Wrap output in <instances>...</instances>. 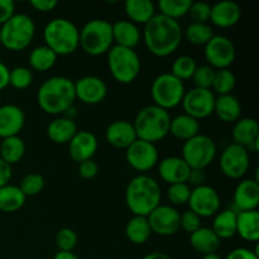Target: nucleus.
Listing matches in <instances>:
<instances>
[{"instance_id": "603ef678", "label": "nucleus", "mask_w": 259, "mask_h": 259, "mask_svg": "<svg viewBox=\"0 0 259 259\" xmlns=\"http://www.w3.org/2000/svg\"><path fill=\"white\" fill-rule=\"evenodd\" d=\"M225 259H259L258 250H250L248 248H237L232 250Z\"/></svg>"}, {"instance_id": "b1692460", "label": "nucleus", "mask_w": 259, "mask_h": 259, "mask_svg": "<svg viewBox=\"0 0 259 259\" xmlns=\"http://www.w3.org/2000/svg\"><path fill=\"white\" fill-rule=\"evenodd\" d=\"M113 39L115 46L134 50L141 43L142 33L138 25L129 20H119L113 24Z\"/></svg>"}, {"instance_id": "1a4fd4ad", "label": "nucleus", "mask_w": 259, "mask_h": 259, "mask_svg": "<svg viewBox=\"0 0 259 259\" xmlns=\"http://www.w3.org/2000/svg\"><path fill=\"white\" fill-rule=\"evenodd\" d=\"M186 90H185L184 82L175 77L172 73H161L154 78L151 86L153 105L167 111L181 105Z\"/></svg>"}, {"instance_id": "2f4dec72", "label": "nucleus", "mask_w": 259, "mask_h": 259, "mask_svg": "<svg viewBox=\"0 0 259 259\" xmlns=\"http://www.w3.org/2000/svg\"><path fill=\"white\" fill-rule=\"evenodd\" d=\"M212 232L222 239H230L237 234V212L234 210H223L214 217Z\"/></svg>"}, {"instance_id": "7ed1b4c3", "label": "nucleus", "mask_w": 259, "mask_h": 259, "mask_svg": "<svg viewBox=\"0 0 259 259\" xmlns=\"http://www.w3.org/2000/svg\"><path fill=\"white\" fill-rule=\"evenodd\" d=\"M161 187L147 175H138L126 186L125 202L134 217H148L161 205Z\"/></svg>"}, {"instance_id": "f8f14e48", "label": "nucleus", "mask_w": 259, "mask_h": 259, "mask_svg": "<svg viewBox=\"0 0 259 259\" xmlns=\"http://www.w3.org/2000/svg\"><path fill=\"white\" fill-rule=\"evenodd\" d=\"M219 164L224 176L232 180H239L249 169L250 156L247 149L232 143L220 154Z\"/></svg>"}, {"instance_id": "f257e3e1", "label": "nucleus", "mask_w": 259, "mask_h": 259, "mask_svg": "<svg viewBox=\"0 0 259 259\" xmlns=\"http://www.w3.org/2000/svg\"><path fill=\"white\" fill-rule=\"evenodd\" d=\"M182 28L179 20L156 14L144 24L142 38L149 52L156 57H167L177 51L182 42Z\"/></svg>"}, {"instance_id": "f3484780", "label": "nucleus", "mask_w": 259, "mask_h": 259, "mask_svg": "<svg viewBox=\"0 0 259 259\" xmlns=\"http://www.w3.org/2000/svg\"><path fill=\"white\" fill-rule=\"evenodd\" d=\"M76 99L88 105H96L108 95V86L98 76H83L75 82Z\"/></svg>"}, {"instance_id": "dca6fc26", "label": "nucleus", "mask_w": 259, "mask_h": 259, "mask_svg": "<svg viewBox=\"0 0 259 259\" xmlns=\"http://www.w3.org/2000/svg\"><path fill=\"white\" fill-rule=\"evenodd\" d=\"M152 233L169 237L180 230V212L174 206L159 205L147 217Z\"/></svg>"}, {"instance_id": "f03ea898", "label": "nucleus", "mask_w": 259, "mask_h": 259, "mask_svg": "<svg viewBox=\"0 0 259 259\" xmlns=\"http://www.w3.org/2000/svg\"><path fill=\"white\" fill-rule=\"evenodd\" d=\"M76 100L75 82L63 76L46 80L37 91L39 108L50 115L63 114Z\"/></svg>"}, {"instance_id": "412c9836", "label": "nucleus", "mask_w": 259, "mask_h": 259, "mask_svg": "<svg viewBox=\"0 0 259 259\" xmlns=\"http://www.w3.org/2000/svg\"><path fill=\"white\" fill-rule=\"evenodd\" d=\"M190 169L186 162L176 156L166 157L158 164L159 177L168 185L187 184Z\"/></svg>"}, {"instance_id": "8fccbe9b", "label": "nucleus", "mask_w": 259, "mask_h": 259, "mask_svg": "<svg viewBox=\"0 0 259 259\" xmlns=\"http://www.w3.org/2000/svg\"><path fill=\"white\" fill-rule=\"evenodd\" d=\"M15 14V4L12 0H0V24H4Z\"/></svg>"}, {"instance_id": "423d86ee", "label": "nucleus", "mask_w": 259, "mask_h": 259, "mask_svg": "<svg viewBox=\"0 0 259 259\" xmlns=\"http://www.w3.org/2000/svg\"><path fill=\"white\" fill-rule=\"evenodd\" d=\"M78 42L88 55H105L113 47V24L104 19L90 20L78 30Z\"/></svg>"}, {"instance_id": "ea45409f", "label": "nucleus", "mask_w": 259, "mask_h": 259, "mask_svg": "<svg viewBox=\"0 0 259 259\" xmlns=\"http://www.w3.org/2000/svg\"><path fill=\"white\" fill-rule=\"evenodd\" d=\"M196 68L197 65L194 58L190 57V56H180L172 63L171 73L184 82L189 78H192Z\"/></svg>"}, {"instance_id": "58836bf2", "label": "nucleus", "mask_w": 259, "mask_h": 259, "mask_svg": "<svg viewBox=\"0 0 259 259\" xmlns=\"http://www.w3.org/2000/svg\"><path fill=\"white\" fill-rule=\"evenodd\" d=\"M235 85H237V78L229 68L215 70L214 82H212L211 89L218 95H229L235 89Z\"/></svg>"}, {"instance_id": "a18cd8bd", "label": "nucleus", "mask_w": 259, "mask_h": 259, "mask_svg": "<svg viewBox=\"0 0 259 259\" xmlns=\"http://www.w3.org/2000/svg\"><path fill=\"white\" fill-rule=\"evenodd\" d=\"M214 76L215 70L210 67V66H197V68L194 72V76H192L195 88L211 90L212 82H214Z\"/></svg>"}, {"instance_id": "49530a36", "label": "nucleus", "mask_w": 259, "mask_h": 259, "mask_svg": "<svg viewBox=\"0 0 259 259\" xmlns=\"http://www.w3.org/2000/svg\"><path fill=\"white\" fill-rule=\"evenodd\" d=\"M211 5L205 2H192L189 9V15L192 23H207L210 20Z\"/></svg>"}, {"instance_id": "f704fd0d", "label": "nucleus", "mask_w": 259, "mask_h": 259, "mask_svg": "<svg viewBox=\"0 0 259 259\" xmlns=\"http://www.w3.org/2000/svg\"><path fill=\"white\" fill-rule=\"evenodd\" d=\"M25 143L19 136L3 139L0 144V158L9 166L18 163L24 157Z\"/></svg>"}, {"instance_id": "393cba45", "label": "nucleus", "mask_w": 259, "mask_h": 259, "mask_svg": "<svg viewBox=\"0 0 259 259\" xmlns=\"http://www.w3.org/2000/svg\"><path fill=\"white\" fill-rule=\"evenodd\" d=\"M233 143L248 148L252 143L259 139V126L255 119L243 118L235 121L232 132Z\"/></svg>"}, {"instance_id": "9b49d317", "label": "nucleus", "mask_w": 259, "mask_h": 259, "mask_svg": "<svg viewBox=\"0 0 259 259\" xmlns=\"http://www.w3.org/2000/svg\"><path fill=\"white\" fill-rule=\"evenodd\" d=\"M205 60L214 70H224L233 65L237 56L235 46L225 35H214L204 46Z\"/></svg>"}, {"instance_id": "bf43d9fd", "label": "nucleus", "mask_w": 259, "mask_h": 259, "mask_svg": "<svg viewBox=\"0 0 259 259\" xmlns=\"http://www.w3.org/2000/svg\"><path fill=\"white\" fill-rule=\"evenodd\" d=\"M201 259H223L220 257L219 254H217V253H211V254H205L202 255Z\"/></svg>"}, {"instance_id": "7c9ffc66", "label": "nucleus", "mask_w": 259, "mask_h": 259, "mask_svg": "<svg viewBox=\"0 0 259 259\" xmlns=\"http://www.w3.org/2000/svg\"><path fill=\"white\" fill-rule=\"evenodd\" d=\"M222 240L217 237L211 228H200L196 232L190 234V244L196 252L202 255L217 253Z\"/></svg>"}, {"instance_id": "a878e982", "label": "nucleus", "mask_w": 259, "mask_h": 259, "mask_svg": "<svg viewBox=\"0 0 259 259\" xmlns=\"http://www.w3.org/2000/svg\"><path fill=\"white\" fill-rule=\"evenodd\" d=\"M77 132L75 120L65 116L53 119L47 126L48 138L56 144H68Z\"/></svg>"}, {"instance_id": "052dcab7", "label": "nucleus", "mask_w": 259, "mask_h": 259, "mask_svg": "<svg viewBox=\"0 0 259 259\" xmlns=\"http://www.w3.org/2000/svg\"><path fill=\"white\" fill-rule=\"evenodd\" d=\"M0 45H2V35H0Z\"/></svg>"}, {"instance_id": "e433bc0d", "label": "nucleus", "mask_w": 259, "mask_h": 259, "mask_svg": "<svg viewBox=\"0 0 259 259\" xmlns=\"http://www.w3.org/2000/svg\"><path fill=\"white\" fill-rule=\"evenodd\" d=\"M191 0H159L158 9L159 14L177 20L179 18L189 14V9L191 7Z\"/></svg>"}, {"instance_id": "c9c22d12", "label": "nucleus", "mask_w": 259, "mask_h": 259, "mask_svg": "<svg viewBox=\"0 0 259 259\" xmlns=\"http://www.w3.org/2000/svg\"><path fill=\"white\" fill-rule=\"evenodd\" d=\"M57 61V56L47 46L35 47L29 55V65L33 70L38 72H45L51 70Z\"/></svg>"}, {"instance_id": "c756f323", "label": "nucleus", "mask_w": 259, "mask_h": 259, "mask_svg": "<svg viewBox=\"0 0 259 259\" xmlns=\"http://www.w3.org/2000/svg\"><path fill=\"white\" fill-rule=\"evenodd\" d=\"M237 234L247 242L255 243L259 239V212L257 210L240 211L237 214Z\"/></svg>"}, {"instance_id": "37998d69", "label": "nucleus", "mask_w": 259, "mask_h": 259, "mask_svg": "<svg viewBox=\"0 0 259 259\" xmlns=\"http://www.w3.org/2000/svg\"><path fill=\"white\" fill-rule=\"evenodd\" d=\"M191 189L187 184L169 185L167 189V199L175 206H181L189 202Z\"/></svg>"}, {"instance_id": "473e14b6", "label": "nucleus", "mask_w": 259, "mask_h": 259, "mask_svg": "<svg viewBox=\"0 0 259 259\" xmlns=\"http://www.w3.org/2000/svg\"><path fill=\"white\" fill-rule=\"evenodd\" d=\"M152 234L148 219L146 217H133L125 227V235L133 244H144Z\"/></svg>"}, {"instance_id": "79ce46f5", "label": "nucleus", "mask_w": 259, "mask_h": 259, "mask_svg": "<svg viewBox=\"0 0 259 259\" xmlns=\"http://www.w3.org/2000/svg\"><path fill=\"white\" fill-rule=\"evenodd\" d=\"M33 81V75L30 72L29 68L23 67H15L10 70L9 72V85H12L14 89L18 90H24V89L29 88L30 83Z\"/></svg>"}, {"instance_id": "ddd939ff", "label": "nucleus", "mask_w": 259, "mask_h": 259, "mask_svg": "<svg viewBox=\"0 0 259 259\" xmlns=\"http://www.w3.org/2000/svg\"><path fill=\"white\" fill-rule=\"evenodd\" d=\"M181 105L184 114L200 120L214 114L215 95L211 90L194 88L185 93Z\"/></svg>"}, {"instance_id": "864d4df0", "label": "nucleus", "mask_w": 259, "mask_h": 259, "mask_svg": "<svg viewBox=\"0 0 259 259\" xmlns=\"http://www.w3.org/2000/svg\"><path fill=\"white\" fill-rule=\"evenodd\" d=\"M30 5L34 8L35 10L40 13H48L52 12L56 7L58 5V3L56 0H32Z\"/></svg>"}, {"instance_id": "a211bd4d", "label": "nucleus", "mask_w": 259, "mask_h": 259, "mask_svg": "<svg viewBox=\"0 0 259 259\" xmlns=\"http://www.w3.org/2000/svg\"><path fill=\"white\" fill-rule=\"evenodd\" d=\"M234 211H250L257 210L259 205V184L258 180H243L237 185L233 196Z\"/></svg>"}, {"instance_id": "09e8293b", "label": "nucleus", "mask_w": 259, "mask_h": 259, "mask_svg": "<svg viewBox=\"0 0 259 259\" xmlns=\"http://www.w3.org/2000/svg\"><path fill=\"white\" fill-rule=\"evenodd\" d=\"M99 167L94 159H88L78 163V175L83 180H91L98 175Z\"/></svg>"}, {"instance_id": "4468645a", "label": "nucleus", "mask_w": 259, "mask_h": 259, "mask_svg": "<svg viewBox=\"0 0 259 259\" xmlns=\"http://www.w3.org/2000/svg\"><path fill=\"white\" fill-rule=\"evenodd\" d=\"M187 204L199 218L215 217L220 209V196L214 187L202 185L191 190Z\"/></svg>"}, {"instance_id": "cd10ccee", "label": "nucleus", "mask_w": 259, "mask_h": 259, "mask_svg": "<svg viewBox=\"0 0 259 259\" xmlns=\"http://www.w3.org/2000/svg\"><path fill=\"white\" fill-rule=\"evenodd\" d=\"M124 10L129 22L138 24H147L156 15V7L151 0H126Z\"/></svg>"}, {"instance_id": "a19ab883", "label": "nucleus", "mask_w": 259, "mask_h": 259, "mask_svg": "<svg viewBox=\"0 0 259 259\" xmlns=\"http://www.w3.org/2000/svg\"><path fill=\"white\" fill-rule=\"evenodd\" d=\"M19 189L25 197L35 196L45 189V179L42 175L37 174V172L28 174L20 181Z\"/></svg>"}, {"instance_id": "6e6d98bb", "label": "nucleus", "mask_w": 259, "mask_h": 259, "mask_svg": "<svg viewBox=\"0 0 259 259\" xmlns=\"http://www.w3.org/2000/svg\"><path fill=\"white\" fill-rule=\"evenodd\" d=\"M9 72L10 70L8 66L0 61V90L9 86Z\"/></svg>"}, {"instance_id": "0eeeda50", "label": "nucleus", "mask_w": 259, "mask_h": 259, "mask_svg": "<svg viewBox=\"0 0 259 259\" xmlns=\"http://www.w3.org/2000/svg\"><path fill=\"white\" fill-rule=\"evenodd\" d=\"M34 34V22L29 15L23 13L14 14L0 28L2 45L13 52L25 50L32 43Z\"/></svg>"}, {"instance_id": "aec40b11", "label": "nucleus", "mask_w": 259, "mask_h": 259, "mask_svg": "<svg viewBox=\"0 0 259 259\" xmlns=\"http://www.w3.org/2000/svg\"><path fill=\"white\" fill-rule=\"evenodd\" d=\"M98 147L99 144L95 134L91 132L80 131L68 143V152L73 161L81 163L88 159H93L94 154L98 151Z\"/></svg>"}, {"instance_id": "de8ad7c7", "label": "nucleus", "mask_w": 259, "mask_h": 259, "mask_svg": "<svg viewBox=\"0 0 259 259\" xmlns=\"http://www.w3.org/2000/svg\"><path fill=\"white\" fill-rule=\"evenodd\" d=\"M201 228V218L197 217L191 210L180 214V229H184L186 233L192 234Z\"/></svg>"}, {"instance_id": "c85d7f7f", "label": "nucleus", "mask_w": 259, "mask_h": 259, "mask_svg": "<svg viewBox=\"0 0 259 259\" xmlns=\"http://www.w3.org/2000/svg\"><path fill=\"white\" fill-rule=\"evenodd\" d=\"M169 133L180 141H189L200 134V121L187 114H180L171 119Z\"/></svg>"}, {"instance_id": "4d7b16f0", "label": "nucleus", "mask_w": 259, "mask_h": 259, "mask_svg": "<svg viewBox=\"0 0 259 259\" xmlns=\"http://www.w3.org/2000/svg\"><path fill=\"white\" fill-rule=\"evenodd\" d=\"M142 259H172L169 257L168 254H166V253H162V252H152L149 253V254L144 255Z\"/></svg>"}, {"instance_id": "9d476101", "label": "nucleus", "mask_w": 259, "mask_h": 259, "mask_svg": "<svg viewBox=\"0 0 259 259\" xmlns=\"http://www.w3.org/2000/svg\"><path fill=\"white\" fill-rule=\"evenodd\" d=\"M217 151V144L212 138L204 134H197L196 137L185 142L181 158L190 168L205 169L215 159Z\"/></svg>"}, {"instance_id": "72a5a7b5", "label": "nucleus", "mask_w": 259, "mask_h": 259, "mask_svg": "<svg viewBox=\"0 0 259 259\" xmlns=\"http://www.w3.org/2000/svg\"><path fill=\"white\" fill-rule=\"evenodd\" d=\"M25 199L19 186L7 185L0 189V211L3 212H15L22 209L25 204Z\"/></svg>"}, {"instance_id": "3c124183", "label": "nucleus", "mask_w": 259, "mask_h": 259, "mask_svg": "<svg viewBox=\"0 0 259 259\" xmlns=\"http://www.w3.org/2000/svg\"><path fill=\"white\" fill-rule=\"evenodd\" d=\"M206 181V172L202 168H191L190 169L187 185H192L194 187H199L205 185Z\"/></svg>"}, {"instance_id": "13d9d810", "label": "nucleus", "mask_w": 259, "mask_h": 259, "mask_svg": "<svg viewBox=\"0 0 259 259\" xmlns=\"http://www.w3.org/2000/svg\"><path fill=\"white\" fill-rule=\"evenodd\" d=\"M53 259H80L73 252H57Z\"/></svg>"}, {"instance_id": "bb28decb", "label": "nucleus", "mask_w": 259, "mask_h": 259, "mask_svg": "<svg viewBox=\"0 0 259 259\" xmlns=\"http://www.w3.org/2000/svg\"><path fill=\"white\" fill-rule=\"evenodd\" d=\"M214 113L224 123H235L242 115V105L234 95H220L215 98Z\"/></svg>"}, {"instance_id": "4be33fe9", "label": "nucleus", "mask_w": 259, "mask_h": 259, "mask_svg": "<svg viewBox=\"0 0 259 259\" xmlns=\"http://www.w3.org/2000/svg\"><path fill=\"white\" fill-rule=\"evenodd\" d=\"M242 18V8L230 0H224L211 5L210 20L219 28H230L238 24Z\"/></svg>"}, {"instance_id": "39448f33", "label": "nucleus", "mask_w": 259, "mask_h": 259, "mask_svg": "<svg viewBox=\"0 0 259 259\" xmlns=\"http://www.w3.org/2000/svg\"><path fill=\"white\" fill-rule=\"evenodd\" d=\"M77 27L71 20L65 18H56L43 29V38L50 50L57 56L72 55L80 46Z\"/></svg>"}, {"instance_id": "6e6552de", "label": "nucleus", "mask_w": 259, "mask_h": 259, "mask_svg": "<svg viewBox=\"0 0 259 259\" xmlns=\"http://www.w3.org/2000/svg\"><path fill=\"white\" fill-rule=\"evenodd\" d=\"M108 67L115 81L123 85L132 83L141 72V58L131 48L113 46L108 52Z\"/></svg>"}, {"instance_id": "5fc2aeb1", "label": "nucleus", "mask_w": 259, "mask_h": 259, "mask_svg": "<svg viewBox=\"0 0 259 259\" xmlns=\"http://www.w3.org/2000/svg\"><path fill=\"white\" fill-rule=\"evenodd\" d=\"M10 179H12V166L0 158V189L9 185Z\"/></svg>"}, {"instance_id": "2eb2a0df", "label": "nucleus", "mask_w": 259, "mask_h": 259, "mask_svg": "<svg viewBox=\"0 0 259 259\" xmlns=\"http://www.w3.org/2000/svg\"><path fill=\"white\" fill-rule=\"evenodd\" d=\"M125 157L132 168L138 172H147L158 162V151L156 144L137 139L126 148Z\"/></svg>"}, {"instance_id": "20e7f679", "label": "nucleus", "mask_w": 259, "mask_h": 259, "mask_svg": "<svg viewBox=\"0 0 259 259\" xmlns=\"http://www.w3.org/2000/svg\"><path fill=\"white\" fill-rule=\"evenodd\" d=\"M169 123L168 111L156 105H148L137 114L133 126L137 138L156 144L169 133Z\"/></svg>"}, {"instance_id": "4c0bfd02", "label": "nucleus", "mask_w": 259, "mask_h": 259, "mask_svg": "<svg viewBox=\"0 0 259 259\" xmlns=\"http://www.w3.org/2000/svg\"><path fill=\"white\" fill-rule=\"evenodd\" d=\"M185 37L191 45L205 46L214 37V33L207 23H191L185 30Z\"/></svg>"}, {"instance_id": "c03bdc74", "label": "nucleus", "mask_w": 259, "mask_h": 259, "mask_svg": "<svg viewBox=\"0 0 259 259\" xmlns=\"http://www.w3.org/2000/svg\"><path fill=\"white\" fill-rule=\"evenodd\" d=\"M56 245L58 252H72L77 245V234L70 228H63L56 235Z\"/></svg>"}, {"instance_id": "5701e85b", "label": "nucleus", "mask_w": 259, "mask_h": 259, "mask_svg": "<svg viewBox=\"0 0 259 259\" xmlns=\"http://www.w3.org/2000/svg\"><path fill=\"white\" fill-rule=\"evenodd\" d=\"M106 141L113 147L119 149H126L137 141V134L133 123L125 120H115L106 128Z\"/></svg>"}, {"instance_id": "6ab92c4d", "label": "nucleus", "mask_w": 259, "mask_h": 259, "mask_svg": "<svg viewBox=\"0 0 259 259\" xmlns=\"http://www.w3.org/2000/svg\"><path fill=\"white\" fill-rule=\"evenodd\" d=\"M25 124V114L19 106L7 104L0 106V138L17 137Z\"/></svg>"}]
</instances>
